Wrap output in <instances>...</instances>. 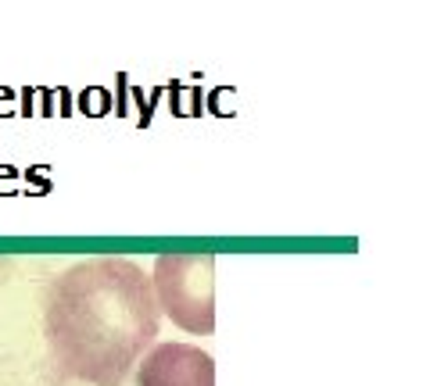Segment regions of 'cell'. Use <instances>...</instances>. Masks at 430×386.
<instances>
[{
  "label": "cell",
  "instance_id": "1",
  "mask_svg": "<svg viewBox=\"0 0 430 386\" xmlns=\"http://www.w3.org/2000/svg\"><path fill=\"white\" fill-rule=\"evenodd\" d=\"M47 343L58 368L94 386H122L158 340L161 308L136 261L90 258L47 290Z\"/></svg>",
  "mask_w": 430,
  "mask_h": 386
},
{
  "label": "cell",
  "instance_id": "2",
  "mask_svg": "<svg viewBox=\"0 0 430 386\" xmlns=\"http://www.w3.org/2000/svg\"><path fill=\"white\" fill-rule=\"evenodd\" d=\"M158 308L186 332H215V258L211 254H158L151 275Z\"/></svg>",
  "mask_w": 430,
  "mask_h": 386
},
{
  "label": "cell",
  "instance_id": "3",
  "mask_svg": "<svg viewBox=\"0 0 430 386\" xmlns=\"http://www.w3.org/2000/svg\"><path fill=\"white\" fill-rule=\"evenodd\" d=\"M136 386H215V361L190 343H158L140 357Z\"/></svg>",
  "mask_w": 430,
  "mask_h": 386
}]
</instances>
